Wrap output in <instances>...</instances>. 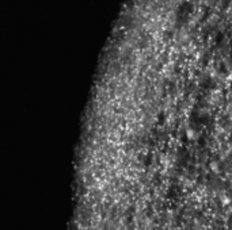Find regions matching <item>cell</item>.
<instances>
[{
  "instance_id": "2",
  "label": "cell",
  "mask_w": 232,
  "mask_h": 230,
  "mask_svg": "<svg viewBox=\"0 0 232 230\" xmlns=\"http://www.w3.org/2000/svg\"><path fill=\"white\" fill-rule=\"evenodd\" d=\"M212 171L213 172H216V173H219V167H217V163H212Z\"/></svg>"
},
{
  "instance_id": "1",
  "label": "cell",
  "mask_w": 232,
  "mask_h": 230,
  "mask_svg": "<svg viewBox=\"0 0 232 230\" xmlns=\"http://www.w3.org/2000/svg\"><path fill=\"white\" fill-rule=\"evenodd\" d=\"M186 137H187L189 140H194V138H196V133H194V130L193 129L186 130Z\"/></svg>"
}]
</instances>
